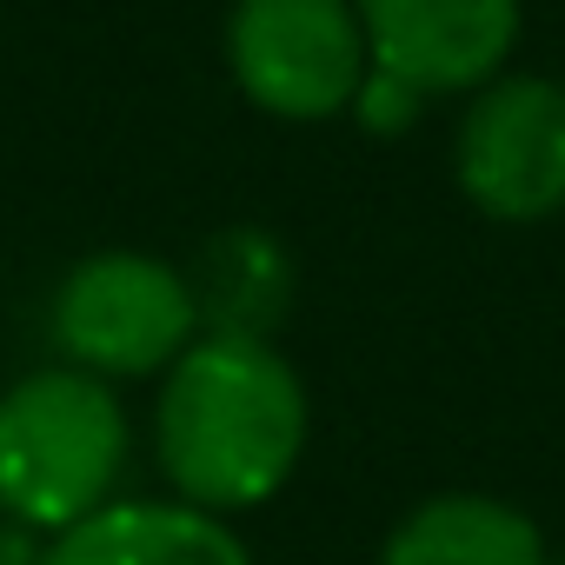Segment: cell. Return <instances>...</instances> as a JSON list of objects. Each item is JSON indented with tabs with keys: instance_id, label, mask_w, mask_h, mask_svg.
<instances>
[{
	"instance_id": "7c38bea8",
	"label": "cell",
	"mask_w": 565,
	"mask_h": 565,
	"mask_svg": "<svg viewBox=\"0 0 565 565\" xmlns=\"http://www.w3.org/2000/svg\"><path fill=\"white\" fill-rule=\"evenodd\" d=\"M558 565H565V558H558Z\"/></svg>"
},
{
	"instance_id": "6da1fadb",
	"label": "cell",
	"mask_w": 565,
	"mask_h": 565,
	"mask_svg": "<svg viewBox=\"0 0 565 565\" xmlns=\"http://www.w3.org/2000/svg\"><path fill=\"white\" fill-rule=\"evenodd\" d=\"M307 386L273 340L200 333L160 386L153 446L173 492L200 512H253L307 452Z\"/></svg>"
},
{
	"instance_id": "30bf717a",
	"label": "cell",
	"mask_w": 565,
	"mask_h": 565,
	"mask_svg": "<svg viewBox=\"0 0 565 565\" xmlns=\"http://www.w3.org/2000/svg\"><path fill=\"white\" fill-rule=\"evenodd\" d=\"M373 140H393V134H406L419 114H426V94L419 87H406L399 74H386V67H366V81H360V94H353V107H347Z\"/></svg>"
},
{
	"instance_id": "8fae6325",
	"label": "cell",
	"mask_w": 565,
	"mask_h": 565,
	"mask_svg": "<svg viewBox=\"0 0 565 565\" xmlns=\"http://www.w3.org/2000/svg\"><path fill=\"white\" fill-rule=\"evenodd\" d=\"M0 565H41V545H34V532H28V525L0 532Z\"/></svg>"
},
{
	"instance_id": "7a4b0ae2",
	"label": "cell",
	"mask_w": 565,
	"mask_h": 565,
	"mask_svg": "<svg viewBox=\"0 0 565 565\" xmlns=\"http://www.w3.org/2000/svg\"><path fill=\"white\" fill-rule=\"evenodd\" d=\"M127 472V413L114 380L81 366L28 373L0 393V512L28 532L94 519Z\"/></svg>"
},
{
	"instance_id": "5b68a950",
	"label": "cell",
	"mask_w": 565,
	"mask_h": 565,
	"mask_svg": "<svg viewBox=\"0 0 565 565\" xmlns=\"http://www.w3.org/2000/svg\"><path fill=\"white\" fill-rule=\"evenodd\" d=\"M452 173L459 193L505 226L552 220L565 206V81L545 74L486 81L459 120Z\"/></svg>"
},
{
	"instance_id": "52a82bcc",
	"label": "cell",
	"mask_w": 565,
	"mask_h": 565,
	"mask_svg": "<svg viewBox=\"0 0 565 565\" xmlns=\"http://www.w3.org/2000/svg\"><path fill=\"white\" fill-rule=\"evenodd\" d=\"M41 565H253L220 512L186 499H107L94 519L41 545Z\"/></svg>"
},
{
	"instance_id": "277c9868",
	"label": "cell",
	"mask_w": 565,
	"mask_h": 565,
	"mask_svg": "<svg viewBox=\"0 0 565 565\" xmlns=\"http://www.w3.org/2000/svg\"><path fill=\"white\" fill-rule=\"evenodd\" d=\"M226 67L273 120H333L353 107L373 54L353 0H233Z\"/></svg>"
},
{
	"instance_id": "8992f818",
	"label": "cell",
	"mask_w": 565,
	"mask_h": 565,
	"mask_svg": "<svg viewBox=\"0 0 565 565\" xmlns=\"http://www.w3.org/2000/svg\"><path fill=\"white\" fill-rule=\"evenodd\" d=\"M373 67L433 94H479L519 41V0H353Z\"/></svg>"
},
{
	"instance_id": "3957f363",
	"label": "cell",
	"mask_w": 565,
	"mask_h": 565,
	"mask_svg": "<svg viewBox=\"0 0 565 565\" xmlns=\"http://www.w3.org/2000/svg\"><path fill=\"white\" fill-rule=\"evenodd\" d=\"M200 340L186 273L153 253H87L54 294V347L94 380L167 373Z\"/></svg>"
},
{
	"instance_id": "ba28073f",
	"label": "cell",
	"mask_w": 565,
	"mask_h": 565,
	"mask_svg": "<svg viewBox=\"0 0 565 565\" xmlns=\"http://www.w3.org/2000/svg\"><path fill=\"white\" fill-rule=\"evenodd\" d=\"M380 565H552V558L519 505L486 492H439L393 525Z\"/></svg>"
},
{
	"instance_id": "9c48e42d",
	"label": "cell",
	"mask_w": 565,
	"mask_h": 565,
	"mask_svg": "<svg viewBox=\"0 0 565 565\" xmlns=\"http://www.w3.org/2000/svg\"><path fill=\"white\" fill-rule=\"evenodd\" d=\"M186 287L200 300V327L206 333L273 340V327L287 320V300H294V259H287V246H279L273 233L233 226V233L200 246V266L186 273Z\"/></svg>"
}]
</instances>
